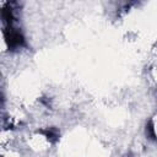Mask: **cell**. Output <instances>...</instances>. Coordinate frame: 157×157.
Returning <instances> with one entry per match:
<instances>
[{
  "mask_svg": "<svg viewBox=\"0 0 157 157\" xmlns=\"http://www.w3.org/2000/svg\"><path fill=\"white\" fill-rule=\"evenodd\" d=\"M146 136L151 140H156V134H155V124L150 119L146 124Z\"/></svg>",
  "mask_w": 157,
  "mask_h": 157,
  "instance_id": "cell-3",
  "label": "cell"
},
{
  "mask_svg": "<svg viewBox=\"0 0 157 157\" xmlns=\"http://www.w3.org/2000/svg\"><path fill=\"white\" fill-rule=\"evenodd\" d=\"M2 36L5 44L10 52H17L22 48H27L26 37L22 29L17 26V21L2 23Z\"/></svg>",
  "mask_w": 157,
  "mask_h": 157,
  "instance_id": "cell-1",
  "label": "cell"
},
{
  "mask_svg": "<svg viewBox=\"0 0 157 157\" xmlns=\"http://www.w3.org/2000/svg\"><path fill=\"white\" fill-rule=\"evenodd\" d=\"M37 132L44 135V137H45L50 144H55V142L59 140V137H60V131H59V129L55 128V126H48V128H45V129L38 130Z\"/></svg>",
  "mask_w": 157,
  "mask_h": 157,
  "instance_id": "cell-2",
  "label": "cell"
}]
</instances>
